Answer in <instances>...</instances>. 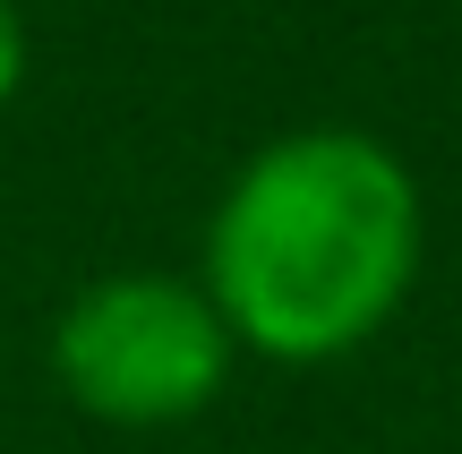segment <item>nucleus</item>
<instances>
[{"label":"nucleus","instance_id":"1","mask_svg":"<svg viewBox=\"0 0 462 454\" xmlns=\"http://www.w3.org/2000/svg\"><path fill=\"white\" fill-rule=\"evenodd\" d=\"M429 206L368 129H282L223 181L206 215V301L231 343L282 369H317L394 326L420 283Z\"/></svg>","mask_w":462,"mask_h":454},{"label":"nucleus","instance_id":"2","mask_svg":"<svg viewBox=\"0 0 462 454\" xmlns=\"http://www.w3.org/2000/svg\"><path fill=\"white\" fill-rule=\"evenodd\" d=\"M231 369L240 343L198 274H103L51 318V377L103 429H180Z\"/></svg>","mask_w":462,"mask_h":454},{"label":"nucleus","instance_id":"3","mask_svg":"<svg viewBox=\"0 0 462 454\" xmlns=\"http://www.w3.org/2000/svg\"><path fill=\"white\" fill-rule=\"evenodd\" d=\"M26 60H34V43H26V9H17V0H0V112H9L17 86H26Z\"/></svg>","mask_w":462,"mask_h":454}]
</instances>
